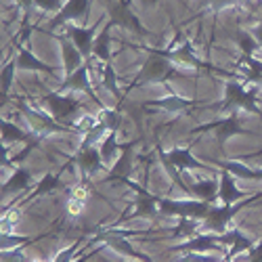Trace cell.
I'll return each mask as SVG.
<instances>
[{"label":"cell","mask_w":262,"mask_h":262,"mask_svg":"<svg viewBox=\"0 0 262 262\" xmlns=\"http://www.w3.org/2000/svg\"><path fill=\"white\" fill-rule=\"evenodd\" d=\"M212 109H218V112H235V109H246L250 114L262 116L258 101H256V91H248L244 89L239 82L229 80L225 86V101L212 105Z\"/></svg>","instance_id":"1"},{"label":"cell","mask_w":262,"mask_h":262,"mask_svg":"<svg viewBox=\"0 0 262 262\" xmlns=\"http://www.w3.org/2000/svg\"><path fill=\"white\" fill-rule=\"evenodd\" d=\"M160 214L166 216H179V218H195V221H206L212 206L206 200H160Z\"/></svg>","instance_id":"2"},{"label":"cell","mask_w":262,"mask_h":262,"mask_svg":"<svg viewBox=\"0 0 262 262\" xmlns=\"http://www.w3.org/2000/svg\"><path fill=\"white\" fill-rule=\"evenodd\" d=\"M174 76H179V72L170 65L168 57L160 55L154 49H149V57L143 63V68L137 76V82H141V84L143 82H166Z\"/></svg>","instance_id":"3"},{"label":"cell","mask_w":262,"mask_h":262,"mask_svg":"<svg viewBox=\"0 0 262 262\" xmlns=\"http://www.w3.org/2000/svg\"><path fill=\"white\" fill-rule=\"evenodd\" d=\"M107 13H109V21H112L114 26H122L137 36H149V30L133 13L128 0H107Z\"/></svg>","instance_id":"4"},{"label":"cell","mask_w":262,"mask_h":262,"mask_svg":"<svg viewBox=\"0 0 262 262\" xmlns=\"http://www.w3.org/2000/svg\"><path fill=\"white\" fill-rule=\"evenodd\" d=\"M258 198H262V193L256 195V198H252V200H248V202H244V204H239V206H223V208H214V206H212L210 214L206 216V227H208L210 231H214V233H225V231H227V225L231 223V218H233L239 210H244V208H248L250 204H254Z\"/></svg>","instance_id":"5"},{"label":"cell","mask_w":262,"mask_h":262,"mask_svg":"<svg viewBox=\"0 0 262 262\" xmlns=\"http://www.w3.org/2000/svg\"><path fill=\"white\" fill-rule=\"evenodd\" d=\"M204 130H214V133H216V141L221 143V145H225L235 135H248V130L242 126L237 114H231L229 118H223V120H216L212 124L200 126V128H195L193 133H204Z\"/></svg>","instance_id":"6"},{"label":"cell","mask_w":262,"mask_h":262,"mask_svg":"<svg viewBox=\"0 0 262 262\" xmlns=\"http://www.w3.org/2000/svg\"><path fill=\"white\" fill-rule=\"evenodd\" d=\"M89 5H91V0H68L61 11L53 17V21L49 24L51 30L63 26V24H68V21H76V19H84L86 13H89Z\"/></svg>","instance_id":"7"},{"label":"cell","mask_w":262,"mask_h":262,"mask_svg":"<svg viewBox=\"0 0 262 262\" xmlns=\"http://www.w3.org/2000/svg\"><path fill=\"white\" fill-rule=\"evenodd\" d=\"M47 107L51 116L57 120V122H63L68 120L72 114H76V109L80 107V101L72 99V97H63V95H57V93H51L47 95Z\"/></svg>","instance_id":"8"},{"label":"cell","mask_w":262,"mask_h":262,"mask_svg":"<svg viewBox=\"0 0 262 262\" xmlns=\"http://www.w3.org/2000/svg\"><path fill=\"white\" fill-rule=\"evenodd\" d=\"M137 145V141H130L126 145H122V156L118 158V162L112 166L109 174L105 177V183L112 181H126L133 172V147Z\"/></svg>","instance_id":"9"},{"label":"cell","mask_w":262,"mask_h":262,"mask_svg":"<svg viewBox=\"0 0 262 262\" xmlns=\"http://www.w3.org/2000/svg\"><path fill=\"white\" fill-rule=\"evenodd\" d=\"M122 183H126L128 187H133V189L137 191V195H139V198H137V210H135V216L156 218V214H158V210H160V208H156V206H160V198H158V195L145 191L143 187H139L137 183H130L128 179L122 181Z\"/></svg>","instance_id":"10"},{"label":"cell","mask_w":262,"mask_h":262,"mask_svg":"<svg viewBox=\"0 0 262 262\" xmlns=\"http://www.w3.org/2000/svg\"><path fill=\"white\" fill-rule=\"evenodd\" d=\"M218 198L223 200L225 206H233L237 200L246 198V191H242L235 185V174L229 172L227 168H223L221 179H218Z\"/></svg>","instance_id":"11"},{"label":"cell","mask_w":262,"mask_h":262,"mask_svg":"<svg viewBox=\"0 0 262 262\" xmlns=\"http://www.w3.org/2000/svg\"><path fill=\"white\" fill-rule=\"evenodd\" d=\"M76 164L80 166L82 174H95V172H99L101 166H103L101 149H95L91 143H84L82 149L78 151V156H76Z\"/></svg>","instance_id":"12"},{"label":"cell","mask_w":262,"mask_h":262,"mask_svg":"<svg viewBox=\"0 0 262 262\" xmlns=\"http://www.w3.org/2000/svg\"><path fill=\"white\" fill-rule=\"evenodd\" d=\"M82 91V93H89L91 95V99L95 101V103H99V99L95 97V93H93V89H91V82H89V65H80V68L74 72V74H68V78L63 80V84H61V91Z\"/></svg>","instance_id":"13"},{"label":"cell","mask_w":262,"mask_h":262,"mask_svg":"<svg viewBox=\"0 0 262 262\" xmlns=\"http://www.w3.org/2000/svg\"><path fill=\"white\" fill-rule=\"evenodd\" d=\"M68 36L72 42L80 49V53L89 59L93 55L95 47V28H78V26H68Z\"/></svg>","instance_id":"14"},{"label":"cell","mask_w":262,"mask_h":262,"mask_svg":"<svg viewBox=\"0 0 262 262\" xmlns=\"http://www.w3.org/2000/svg\"><path fill=\"white\" fill-rule=\"evenodd\" d=\"M164 156L170 160V164L177 170H208V166L195 160V156L189 149H172Z\"/></svg>","instance_id":"15"},{"label":"cell","mask_w":262,"mask_h":262,"mask_svg":"<svg viewBox=\"0 0 262 262\" xmlns=\"http://www.w3.org/2000/svg\"><path fill=\"white\" fill-rule=\"evenodd\" d=\"M59 45H61V53H63V65H65V74H74L80 65H82V53L80 49L74 45V42H70L65 36H59Z\"/></svg>","instance_id":"16"},{"label":"cell","mask_w":262,"mask_h":262,"mask_svg":"<svg viewBox=\"0 0 262 262\" xmlns=\"http://www.w3.org/2000/svg\"><path fill=\"white\" fill-rule=\"evenodd\" d=\"M221 244H227V246H231L229 258L237 256L239 252H250V250L254 248V242H250V239H248L244 233H239L237 229L221 233Z\"/></svg>","instance_id":"17"},{"label":"cell","mask_w":262,"mask_h":262,"mask_svg":"<svg viewBox=\"0 0 262 262\" xmlns=\"http://www.w3.org/2000/svg\"><path fill=\"white\" fill-rule=\"evenodd\" d=\"M17 68L21 72H45V74H53L55 70L51 68V65L47 63H42L38 57H34L32 51L28 49H19L17 53Z\"/></svg>","instance_id":"18"},{"label":"cell","mask_w":262,"mask_h":262,"mask_svg":"<svg viewBox=\"0 0 262 262\" xmlns=\"http://www.w3.org/2000/svg\"><path fill=\"white\" fill-rule=\"evenodd\" d=\"M221 237H212V235H202V237H195V239H189L185 244H179L174 246V250H181V252H208V250H221L216 242Z\"/></svg>","instance_id":"19"},{"label":"cell","mask_w":262,"mask_h":262,"mask_svg":"<svg viewBox=\"0 0 262 262\" xmlns=\"http://www.w3.org/2000/svg\"><path fill=\"white\" fill-rule=\"evenodd\" d=\"M160 55H164V57H168V59H181V61H185V63H189V65H193V68H200V70H210V72H216L212 65H208V63H202L198 57L193 55V51H191V47L189 45H183L181 49H177V51H158Z\"/></svg>","instance_id":"20"},{"label":"cell","mask_w":262,"mask_h":262,"mask_svg":"<svg viewBox=\"0 0 262 262\" xmlns=\"http://www.w3.org/2000/svg\"><path fill=\"white\" fill-rule=\"evenodd\" d=\"M32 183V174L28 168H17L13 174H11V179L3 185V193L9 195V193H17V191H26Z\"/></svg>","instance_id":"21"},{"label":"cell","mask_w":262,"mask_h":262,"mask_svg":"<svg viewBox=\"0 0 262 262\" xmlns=\"http://www.w3.org/2000/svg\"><path fill=\"white\" fill-rule=\"evenodd\" d=\"M195 101H187V99H181L177 95H170V97H164V99H158V101H147L145 107H162L166 112H185V109L193 107Z\"/></svg>","instance_id":"22"},{"label":"cell","mask_w":262,"mask_h":262,"mask_svg":"<svg viewBox=\"0 0 262 262\" xmlns=\"http://www.w3.org/2000/svg\"><path fill=\"white\" fill-rule=\"evenodd\" d=\"M105 242H107V246H112V248H114L118 254H122V256L139 258V260H149L145 254L137 252L133 246H130V242H128V239H124V237H120V235H105Z\"/></svg>","instance_id":"23"},{"label":"cell","mask_w":262,"mask_h":262,"mask_svg":"<svg viewBox=\"0 0 262 262\" xmlns=\"http://www.w3.org/2000/svg\"><path fill=\"white\" fill-rule=\"evenodd\" d=\"M223 168L235 174V179H246V181H262V168H248L242 162H223Z\"/></svg>","instance_id":"24"},{"label":"cell","mask_w":262,"mask_h":262,"mask_svg":"<svg viewBox=\"0 0 262 262\" xmlns=\"http://www.w3.org/2000/svg\"><path fill=\"white\" fill-rule=\"evenodd\" d=\"M112 28H114V24L109 21V24L105 26V30H101V34L95 38V47H93V55L95 57H99L101 61H109L112 59V51H109V32H112Z\"/></svg>","instance_id":"25"},{"label":"cell","mask_w":262,"mask_h":262,"mask_svg":"<svg viewBox=\"0 0 262 262\" xmlns=\"http://www.w3.org/2000/svg\"><path fill=\"white\" fill-rule=\"evenodd\" d=\"M0 130H3V143H17V141L32 143V141H36L32 135L24 133V130H21L19 126H15L13 122H5L3 120V124H0Z\"/></svg>","instance_id":"26"},{"label":"cell","mask_w":262,"mask_h":262,"mask_svg":"<svg viewBox=\"0 0 262 262\" xmlns=\"http://www.w3.org/2000/svg\"><path fill=\"white\" fill-rule=\"evenodd\" d=\"M189 189L198 195L200 200H206V202H210V200H214L216 195H218V183L216 181H202V183H193V185H189Z\"/></svg>","instance_id":"27"},{"label":"cell","mask_w":262,"mask_h":262,"mask_svg":"<svg viewBox=\"0 0 262 262\" xmlns=\"http://www.w3.org/2000/svg\"><path fill=\"white\" fill-rule=\"evenodd\" d=\"M59 187H61V181H59V177H57V174H53V172H47L45 177H42V181L38 183V187H36V191H34V195H32V198H42V195H49V193L57 191Z\"/></svg>","instance_id":"28"},{"label":"cell","mask_w":262,"mask_h":262,"mask_svg":"<svg viewBox=\"0 0 262 262\" xmlns=\"http://www.w3.org/2000/svg\"><path fill=\"white\" fill-rule=\"evenodd\" d=\"M15 68H17V57H13L5 68H3V76H0V91H3V103L9 97L11 84H13V76H15Z\"/></svg>","instance_id":"29"},{"label":"cell","mask_w":262,"mask_h":262,"mask_svg":"<svg viewBox=\"0 0 262 262\" xmlns=\"http://www.w3.org/2000/svg\"><path fill=\"white\" fill-rule=\"evenodd\" d=\"M103 86L105 89L112 93L118 101L122 99V95H120V89H118V76H116V72H114V65L112 63H105V70H103Z\"/></svg>","instance_id":"30"},{"label":"cell","mask_w":262,"mask_h":262,"mask_svg":"<svg viewBox=\"0 0 262 262\" xmlns=\"http://www.w3.org/2000/svg\"><path fill=\"white\" fill-rule=\"evenodd\" d=\"M118 151H122V147L116 143V130H112V133H109V137H107V139L103 141V145H101L103 162H112Z\"/></svg>","instance_id":"31"},{"label":"cell","mask_w":262,"mask_h":262,"mask_svg":"<svg viewBox=\"0 0 262 262\" xmlns=\"http://www.w3.org/2000/svg\"><path fill=\"white\" fill-rule=\"evenodd\" d=\"M237 45H239V49L244 51L246 57H252V53H254L256 47H258V40H256L250 32L239 30V32H237Z\"/></svg>","instance_id":"32"},{"label":"cell","mask_w":262,"mask_h":262,"mask_svg":"<svg viewBox=\"0 0 262 262\" xmlns=\"http://www.w3.org/2000/svg\"><path fill=\"white\" fill-rule=\"evenodd\" d=\"M195 229H198V225H195V218H181V225L179 229L174 231V237H189L195 233Z\"/></svg>","instance_id":"33"},{"label":"cell","mask_w":262,"mask_h":262,"mask_svg":"<svg viewBox=\"0 0 262 262\" xmlns=\"http://www.w3.org/2000/svg\"><path fill=\"white\" fill-rule=\"evenodd\" d=\"M34 7H40L42 11L49 13H59L61 11V0H34Z\"/></svg>","instance_id":"34"},{"label":"cell","mask_w":262,"mask_h":262,"mask_svg":"<svg viewBox=\"0 0 262 262\" xmlns=\"http://www.w3.org/2000/svg\"><path fill=\"white\" fill-rule=\"evenodd\" d=\"M21 242H30L28 237H9V235H3V250L15 246V244H21Z\"/></svg>","instance_id":"35"},{"label":"cell","mask_w":262,"mask_h":262,"mask_svg":"<svg viewBox=\"0 0 262 262\" xmlns=\"http://www.w3.org/2000/svg\"><path fill=\"white\" fill-rule=\"evenodd\" d=\"M250 258H252L254 262H262V242L256 244V248L250 250Z\"/></svg>","instance_id":"36"},{"label":"cell","mask_w":262,"mask_h":262,"mask_svg":"<svg viewBox=\"0 0 262 262\" xmlns=\"http://www.w3.org/2000/svg\"><path fill=\"white\" fill-rule=\"evenodd\" d=\"M141 5L147 7V9H151V7H156V5H158V0H141Z\"/></svg>","instance_id":"37"},{"label":"cell","mask_w":262,"mask_h":262,"mask_svg":"<svg viewBox=\"0 0 262 262\" xmlns=\"http://www.w3.org/2000/svg\"><path fill=\"white\" fill-rule=\"evenodd\" d=\"M256 40H258V45L262 47V24L256 28Z\"/></svg>","instance_id":"38"},{"label":"cell","mask_w":262,"mask_h":262,"mask_svg":"<svg viewBox=\"0 0 262 262\" xmlns=\"http://www.w3.org/2000/svg\"><path fill=\"white\" fill-rule=\"evenodd\" d=\"M258 5H260V7H262V0H260V3H258Z\"/></svg>","instance_id":"39"}]
</instances>
